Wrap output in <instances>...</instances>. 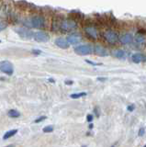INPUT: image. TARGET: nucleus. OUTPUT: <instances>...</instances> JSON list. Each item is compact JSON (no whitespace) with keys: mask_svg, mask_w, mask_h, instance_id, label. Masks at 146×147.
I'll list each match as a JSON object with an SVG mask.
<instances>
[{"mask_svg":"<svg viewBox=\"0 0 146 147\" xmlns=\"http://www.w3.org/2000/svg\"><path fill=\"white\" fill-rule=\"evenodd\" d=\"M84 30L85 32V34L87 35L89 38L93 39V40H97L99 37V31L98 30V28L94 26V25H86L84 28Z\"/></svg>","mask_w":146,"mask_h":147,"instance_id":"obj_5","label":"nucleus"},{"mask_svg":"<svg viewBox=\"0 0 146 147\" xmlns=\"http://www.w3.org/2000/svg\"><path fill=\"white\" fill-rule=\"evenodd\" d=\"M94 53L97 55H98V56H102V57H106L109 54L108 50L102 45H96L94 47Z\"/></svg>","mask_w":146,"mask_h":147,"instance_id":"obj_10","label":"nucleus"},{"mask_svg":"<svg viewBox=\"0 0 146 147\" xmlns=\"http://www.w3.org/2000/svg\"><path fill=\"white\" fill-rule=\"evenodd\" d=\"M16 32L20 35V37H21V38H23V39H26V40L33 38V34H34L28 29V28H24V27L17 28V29H16Z\"/></svg>","mask_w":146,"mask_h":147,"instance_id":"obj_8","label":"nucleus"},{"mask_svg":"<svg viewBox=\"0 0 146 147\" xmlns=\"http://www.w3.org/2000/svg\"><path fill=\"white\" fill-rule=\"evenodd\" d=\"M94 119V116L92 114H88L87 116H86V121H87L88 122H91Z\"/></svg>","mask_w":146,"mask_h":147,"instance_id":"obj_24","label":"nucleus"},{"mask_svg":"<svg viewBox=\"0 0 146 147\" xmlns=\"http://www.w3.org/2000/svg\"><path fill=\"white\" fill-rule=\"evenodd\" d=\"M113 54H114V57H116L117 59H120V60H125L127 56L126 52L124 50H121V49L116 50Z\"/></svg>","mask_w":146,"mask_h":147,"instance_id":"obj_14","label":"nucleus"},{"mask_svg":"<svg viewBox=\"0 0 146 147\" xmlns=\"http://www.w3.org/2000/svg\"><path fill=\"white\" fill-rule=\"evenodd\" d=\"M77 23L73 18H65L61 22L60 30L63 33H68V32H73L76 30Z\"/></svg>","mask_w":146,"mask_h":147,"instance_id":"obj_2","label":"nucleus"},{"mask_svg":"<svg viewBox=\"0 0 146 147\" xmlns=\"http://www.w3.org/2000/svg\"><path fill=\"white\" fill-rule=\"evenodd\" d=\"M42 131H43V132H45V133L52 132V131H53V126H52V125H50V126H46V127H44V128L42 129Z\"/></svg>","mask_w":146,"mask_h":147,"instance_id":"obj_19","label":"nucleus"},{"mask_svg":"<svg viewBox=\"0 0 146 147\" xmlns=\"http://www.w3.org/2000/svg\"><path fill=\"white\" fill-rule=\"evenodd\" d=\"M33 39L37 41V42H47L50 40V36L47 32H45L43 30H39V31H36L34 32L33 34Z\"/></svg>","mask_w":146,"mask_h":147,"instance_id":"obj_7","label":"nucleus"},{"mask_svg":"<svg viewBox=\"0 0 146 147\" xmlns=\"http://www.w3.org/2000/svg\"><path fill=\"white\" fill-rule=\"evenodd\" d=\"M86 96V93L85 92H80V93H74V94H71L70 95V98H74V99H76V98H80L82 96Z\"/></svg>","mask_w":146,"mask_h":147,"instance_id":"obj_18","label":"nucleus"},{"mask_svg":"<svg viewBox=\"0 0 146 147\" xmlns=\"http://www.w3.org/2000/svg\"><path fill=\"white\" fill-rule=\"evenodd\" d=\"M85 63H87L91 64V65H93V66H95V65H101V63H94V62H92V61H90V60H85Z\"/></svg>","mask_w":146,"mask_h":147,"instance_id":"obj_22","label":"nucleus"},{"mask_svg":"<svg viewBox=\"0 0 146 147\" xmlns=\"http://www.w3.org/2000/svg\"><path fill=\"white\" fill-rule=\"evenodd\" d=\"M0 70L3 74H6L7 76H12L14 73V67L13 64L9 61H2L0 63Z\"/></svg>","mask_w":146,"mask_h":147,"instance_id":"obj_6","label":"nucleus"},{"mask_svg":"<svg viewBox=\"0 0 146 147\" xmlns=\"http://www.w3.org/2000/svg\"><path fill=\"white\" fill-rule=\"evenodd\" d=\"M144 133H145V129H144V128H141L140 130H139L138 135H139L140 137H141V136H143V135H144Z\"/></svg>","mask_w":146,"mask_h":147,"instance_id":"obj_21","label":"nucleus"},{"mask_svg":"<svg viewBox=\"0 0 146 147\" xmlns=\"http://www.w3.org/2000/svg\"><path fill=\"white\" fill-rule=\"evenodd\" d=\"M131 60L134 63H141L146 61V56L141 53H136L134 54H132Z\"/></svg>","mask_w":146,"mask_h":147,"instance_id":"obj_13","label":"nucleus"},{"mask_svg":"<svg viewBox=\"0 0 146 147\" xmlns=\"http://www.w3.org/2000/svg\"><path fill=\"white\" fill-rule=\"evenodd\" d=\"M73 81H65V85H73Z\"/></svg>","mask_w":146,"mask_h":147,"instance_id":"obj_27","label":"nucleus"},{"mask_svg":"<svg viewBox=\"0 0 146 147\" xmlns=\"http://www.w3.org/2000/svg\"><path fill=\"white\" fill-rule=\"evenodd\" d=\"M7 115L10 118H13V119H16V118L20 117V113L17 111V110H16V109H10V110H8Z\"/></svg>","mask_w":146,"mask_h":147,"instance_id":"obj_17","label":"nucleus"},{"mask_svg":"<svg viewBox=\"0 0 146 147\" xmlns=\"http://www.w3.org/2000/svg\"><path fill=\"white\" fill-rule=\"evenodd\" d=\"M28 28H35V29L42 30L45 28V18L42 16H33L30 20L25 22Z\"/></svg>","mask_w":146,"mask_h":147,"instance_id":"obj_1","label":"nucleus"},{"mask_svg":"<svg viewBox=\"0 0 146 147\" xmlns=\"http://www.w3.org/2000/svg\"><path fill=\"white\" fill-rule=\"evenodd\" d=\"M17 132V129H14V130H10V131H7V132L5 133V134H4L3 139H4V140H7V139H9V138H11L12 136H14Z\"/></svg>","mask_w":146,"mask_h":147,"instance_id":"obj_16","label":"nucleus"},{"mask_svg":"<svg viewBox=\"0 0 146 147\" xmlns=\"http://www.w3.org/2000/svg\"><path fill=\"white\" fill-rule=\"evenodd\" d=\"M120 41L123 45H128L133 41V35L131 33H125L120 36Z\"/></svg>","mask_w":146,"mask_h":147,"instance_id":"obj_12","label":"nucleus"},{"mask_svg":"<svg viewBox=\"0 0 146 147\" xmlns=\"http://www.w3.org/2000/svg\"><path fill=\"white\" fill-rule=\"evenodd\" d=\"M106 79H107V78H105V77H102V78H101V77H98V81H105Z\"/></svg>","mask_w":146,"mask_h":147,"instance_id":"obj_26","label":"nucleus"},{"mask_svg":"<svg viewBox=\"0 0 146 147\" xmlns=\"http://www.w3.org/2000/svg\"><path fill=\"white\" fill-rule=\"evenodd\" d=\"M92 128H93V124H92V123H90V124H89V129H92Z\"/></svg>","mask_w":146,"mask_h":147,"instance_id":"obj_28","label":"nucleus"},{"mask_svg":"<svg viewBox=\"0 0 146 147\" xmlns=\"http://www.w3.org/2000/svg\"><path fill=\"white\" fill-rule=\"evenodd\" d=\"M135 109V106L132 104V105H130V106H128L127 107V110L128 111H130V112H131V111H133V110Z\"/></svg>","mask_w":146,"mask_h":147,"instance_id":"obj_23","label":"nucleus"},{"mask_svg":"<svg viewBox=\"0 0 146 147\" xmlns=\"http://www.w3.org/2000/svg\"><path fill=\"white\" fill-rule=\"evenodd\" d=\"M67 40L70 45H76L82 41V36L78 33H71L67 37Z\"/></svg>","mask_w":146,"mask_h":147,"instance_id":"obj_9","label":"nucleus"},{"mask_svg":"<svg viewBox=\"0 0 146 147\" xmlns=\"http://www.w3.org/2000/svg\"><path fill=\"white\" fill-rule=\"evenodd\" d=\"M6 147H14V145H13V144H9V145H7Z\"/></svg>","mask_w":146,"mask_h":147,"instance_id":"obj_29","label":"nucleus"},{"mask_svg":"<svg viewBox=\"0 0 146 147\" xmlns=\"http://www.w3.org/2000/svg\"><path fill=\"white\" fill-rule=\"evenodd\" d=\"M75 53L78 55H89L94 53V47H92L90 44H83L79 45L75 48Z\"/></svg>","mask_w":146,"mask_h":147,"instance_id":"obj_4","label":"nucleus"},{"mask_svg":"<svg viewBox=\"0 0 146 147\" xmlns=\"http://www.w3.org/2000/svg\"><path fill=\"white\" fill-rule=\"evenodd\" d=\"M49 81H50V82H52V83L54 82V81H53L52 79H51V78H50V79H49Z\"/></svg>","mask_w":146,"mask_h":147,"instance_id":"obj_30","label":"nucleus"},{"mask_svg":"<svg viewBox=\"0 0 146 147\" xmlns=\"http://www.w3.org/2000/svg\"><path fill=\"white\" fill-rule=\"evenodd\" d=\"M47 119V117H46V116H40V117H39L38 119H36L33 122H34V123H40V122L43 121L44 119Z\"/></svg>","mask_w":146,"mask_h":147,"instance_id":"obj_20","label":"nucleus"},{"mask_svg":"<svg viewBox=\"0 0 146 147\" xmlns=\"http://www.w3.org/2000/svg\"><path fill=\"white\" fill-rule=\"evenodd\" d=\"M143 147H146V144H145V145H144V146H143Z\"/></svg>","mask_w":146,"mask_h":147,"instance_id":"obj_32","label":"nucleus"},{"mask_svg":"<svg viewBox=\"0 0 146 147\" xmlns=\"http://www.w3.org/2000/svg\"><path fill=\"white\" fill-rule=\"evenodd\" d=\"M134 40H135L136 44L138 46H143L145 43V37H144L143 34L138 33V35H136Z\"/></svg>","mask_w":146,"mask_h":147,"instance_id":"obj_15","label":"nucleus"},{"mask_svg":"<svg viewBox=\"0 0 146 147\" xmlns=\"http://www.w3.org/2000/svg\"><path fill=\"white\" fill-rule=\"evenodd\" d=\"M103 37H104L105 40H106L107 42H108L109 44H116L118 42V40H120V38H118V34L116 31L111 30L105 31L103 33Z\"/></svg>","mask_w":146,"mask_h":147,"instance_id":"obj_3","label":"nucleus"},{"mask_svg":"<svg viewBox=\"0 0 146 147\" xmlns=\"http://www.w3.org/2000/svg\"><path fill=\"white\" fill-rule=\"evenodd\" d=\"M54 44H55L57 47L61 48V49H68L70 46V43L68 42L67 39H65V38H57L55 40H54Z\"/></svg>","mask_w":146,"mask_h":147,"instance_id":"obj_11","label":"nucleus"},{"mask_svg":"<svg viewBox=\"0 0 146 147\" xmlns=\"http://www.w3.org/2000/svg\"><path fill=\"white\" fill-rule=\"evenodd\" d=\"M40 53H42V52H40V51H39V50H32V53L33 54H36V55H38V54H40Z\"/></svg>","mask_w":146,"mask_h":147,"instance_id":"obj_25","label":"nucleus"},{"mask_svg":"<svg viewBox=\"0 0 146 147\" xmlns=\"http://www.w3.org/2000/svg\"><path fill=\"white\" fill-rule=\"evenodd\" d=\"M81 147H87V146H86V145H82Z\"/></svg>","mask_w":146,"mask_h":147,"instance_id":"obj_31","label":"nucleus"}]
</instances>
